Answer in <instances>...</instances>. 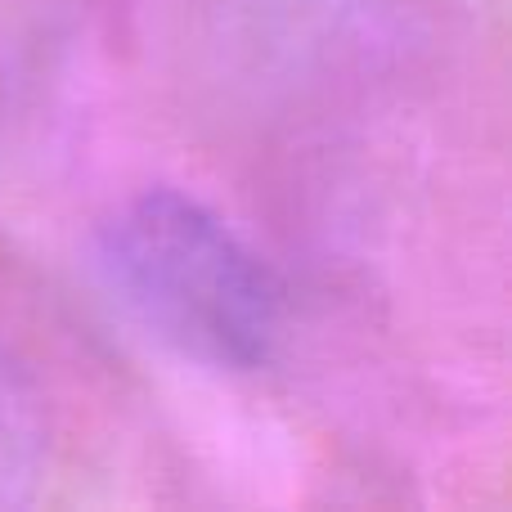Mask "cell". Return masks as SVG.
<instances>
[{"label":"cell","instance_id":"7a4b0ae2","mask_svg":"<svg viewBox=\"0 0 512 512\" xmlns=\"http://www.w3.org/2000/svg\"><path fill=\"white\" fill-rule=\"evenodd\" d=\"M50 463V418L27 364L0 342V508H27Z\"/></svg>","mask_w":512,"mask_h":512},{"label":"cell","instance_id":"6da1fadb","mask_svg":"<svg viewBox=\"0 0 512 512\" xmlns=\"http://www.w3.org/2000/svg\"><path fill=\"white\" fill-rule=\"evenodd\" d=\"M90 265L104 297L180 360L256 373L283 342L279 274L212 207L176 189L117 207L95 230Z\"/></svg>","mask_w":512,"mask_h":512}]
</instances>
